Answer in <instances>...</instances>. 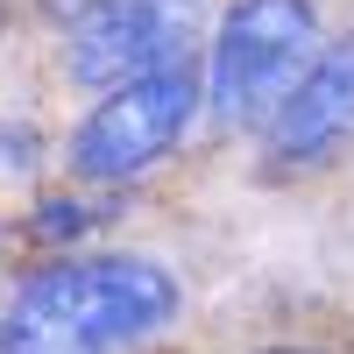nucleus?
Segmentation results:
<instances>
[{"mask_svg":"<svg viewBox=\"0 0 354 354\" xmlns=\"http://www.w3.org/2000/svg\"><path fill=\"white\" fill-rule=\"evenodd\" d=\"M354 135V36L319 43L312 71L270 121V156L277 163H319Z\"/></svg>","mask_w":354,"mask_h":354,"instance_id":"39448f33","label":"nucleus"},{"mask_svg":"<svg viewBox=\"0 0 354 354\" xmlns=\"http://www.w3.org/2000/svg\"><path fill=\"white\" fill-rule=\"evenodd\" d=\"M270 354H312V347H270Z\"/></svg>","mask_w":354,"mask_h":354,"instance_id":"423d86ee","label":"nucleus"},{"mask_svg":"<svg viewBox=\"0 0 354 354\" xmlns=\"http://www.w3.org/2000/svg\"><path fill=\"white\" fill-rule=\"evenodd\" d=\"M177 319V277L149 255H85L21 277L0 305V354H106Z\"/></svg>","mask_w":354,"mask_h":354,"instance_id":"f257e3e1","label":"nucleus"},{"mask_svg":"<svg viewBox=\"0 0 354 354\" xmlns=\"http://www.w3.org/2000/svg\"><path fill=\"white\" fill-rule=\"evenodd\" d=\"M312 57H319L312 0H227L220 36H213V71H205V100H213L220 121L262 128L298 93Z\"/></svg>","mask_w":354,"mask_h":354,"instance_id":"f03ea898","label":"nucleus"},{"mask_svg":"<svg viewBox=\"0 0 354 354\" xmlns=\"http://www.w3.org/2000/svg\"><path fill=\"white\" fill-rule=\"evenodd\" d=\"M198 100H205V85H198L192 64L149 71V78H135V85H113V93L71 128V170L93 177V185L149 170L156 156L177 149V135L192 128Z\"/></svg>","mask_w":354,"mask_h":354,"instance_id":"7ed1b4c3","label":"nucleus"},{"mask_svg":"<svg viewBox=\"0 0 354 354\" xmlns=\"http://www.w3.org/2000/svg\"><path fill=\"white\" fill-rule=\"evenodd\" d=\"M205 8L213 0H100V8H85L64 28L71 85L113 93V85H135L149 71L185 64V50L205 28Z\"/></svg>","mask_w":354,"mask_h":354,"instance_id":"20e7f679","label":"nucleus"}]
</instances>
